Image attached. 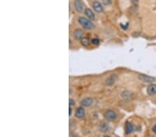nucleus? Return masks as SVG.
Returning <instances> with one entry per match:
<instances>
[{
	"label": "nucleus",
	"mask_w": 156,
	"mask_h": 137,
	"mask_svg": "<svg viewBox=\"0 0 156 137\" xmlns=\"http://www.w3.org/2000/svg\"><path fill=\"white\" fill-rule=\"evenodd\" d=\"M78 22L81 24V26H82V27L84 28L85 29L92 30L95 27L94 26V24L91 22L90 20H88V19L85 18L83 17H78Z\"/></svg>",
	"instance_id": "obj_1"
},
{
	"label": "nucleus",
	"mask_w": 156,
	"mask_h": 137,
	"mask_svg": "<svg viewBox=\"0 0 156 137\" xmlns=\"http://www.w3.org/2000/svg\"><path fill=\"white\" fill-rule=\"evenodd\" d=\"M104 116L106 120H108V121L115 120L116 118H117V114H116L115 112H114L113 110H111V109L106 111V112L104 113Z\"/></svg>",
	"instance_id": "obj_2"
},
{
	"label": "nucleus",
	"mask_w": 156,
	"mask_h": 137,
	"mask_svg": "<svg viewBox=\"0 0 156 137\" xmlns=\"http://www.w3.org/2000/svg\"><path fill=\"white\" fill-rule=\"evenodd\" d=\"M138 78H139L141 81L146 83H152L155 81V78H153L152 76H149V75H144V74H139Z\"/></svg>",
	"instance_id": "obj_3"
},
{
	"label": "nucleus",
	"mask_w": 156,
	"mask_h": 137,
	"mask_svg": "<svg viewBox=\"0 0 156 137\" xmlns=\"http://www.w3.org/2000/svg\"><path fill=\"white\" fill-rule=\"evenodd\" d=\"M117 75H115V74H112V75H110L108 78L106 80V85L107 86H112L115 83V82L117 81Z\"/></svg>",
	"instance_id": "obj_4"
},
{
	"label": "nucleus",
	"mask_w": 156,
	"mask_h": 137,
	"mask_svg": "<svg viewBox=\"0 0 156 137\" xmlns=\"http://www.w3.org/2000/svg\"><path fill=\"white\" fill-rule=\"evenodd\" d=\"M74 4V7L76 11H78V13L83 12L84 6H83V3L81 0H75Z\"/></svg>",
	"instance_id": "obj_5"
},
{
	"label": "nucleus",
	"mask_w": 156,
	"mask_h": 137,
	"mask_svg": "<svg viewBox=\"0 0 156 137\" xmlns=\"http://www.w3.org/2000/svg\"><path fill=\"white\" fill-rule=\"evenodd\" d=\"M92 7L94 9V10L97 13H101L104 11V7H103L102 4L98 1H94L93 2Z\"/></svg>",
	"instance_id": "obj_6"
},
{
	"label": "nucleus",
	"mask_w": 156,
	"mask_h": 137,
	"mask_svg": "<svg viewBox=\"0 0 156 137\" xmlns=\"http://www.w3.org/2000/svg\"><path fill=\"white\" fill-rule=\"evenodd\" d=\"M93 103L92 98H83V100L81 101V105L83 107H89Z\"/></svg>",
	"instance_id": "obj_7"
},
{
	"label": "nucleus",
	"mask_w": 156,
	"mask_h": 137,
	"mask_svg": "<svg viewBox=\"0 0 156 137\" xmlns=\"http://www.w3.org/2000/svg\"><path fill=\"white\" fill-rule=\"evenodd\" d=\"M84 32L81 29H76L73 33V36L76 40H81L83 38Z\"/></svg>",
	"instance_id": "obj_8"
},
{
	"label": "nucleus",
	"mask_w": 156,
	"mask_h": 137,
	"mask_svg": "<svg viewBox=\"0 0 156 137\" xmlns=\"http://www.w3.org/2000/svg\"><path fill=\"white\" fill-rule=\"evenodd\" d=\"M85 114H86V112L83 107H78L75 112L76 117L78 118H83L85 116Z\"/></svg>",
	"instance_id": "obj_9"
},
{
	"label": "nucleus",
	"mask_w": 156,
	"mask_h": 137,
	"mask_svg": "<svg viewBox=\"0 0 156 137\" xmlns=\"http://www.w3.org/2000/svg\"><path fill=\"white\" fill-rule=\"evenodd\" d=\"M147 93L149 96H153V95L155 94L156 93V85L154 84H151V85H149L146 89Z\"/></svg>",
	"instance_id": "obj_10"
},
{
	"label": "nucleus",
	"mask_w": 156,
	"mask_h": 137,
	"mask_svg": "<svg viewBox=\"0 0 156 137\" xmlns=\"http://www.w3.org/2000/svg\"><path fill=\"white\" fill-rule=\"evenodd\" d=\"M85 14L88 17V18L90 20H95V15L93 13V11L90 9H86L85 10Z\"/></svg>",
	"instance_id": "obj_11"
},
{
	"label": "nucleus",
	"mask_w": 156,
	"mask_h": 137,
	"mask_svg": "<svg viewBox=\"0 0 156 137\" xmlns=\"http://www.w3.org/2000/svg\"><path fill=\"white\" fill-rule=\"evenodd\" d=\"M133 131V126L130 122H126L125 125V133L126 134H130Z\"/></svg>",
	"instance_id": "obj_12"
},
{
	"label": "nucleus",
	"mask_w": 156,
	"mask_h": 137,
	"mask_svg": "<svg viewBox=\"0 0 156 137\" xmlns=\"http://www.w3.org/2000/svg\"><path fill=\"white\" fill-rule=\"evenodd\" d=\"M109 125L108 124L105 122H102L99 125V130L101 132H106L108 130Z\"/></svg>",
	"instance_id": "obj_13"
},
{
	"label": "nucleus",
	"mask_w": 156,
	"mask_h": 137,
	"mask_svg": "<svg viewBox=\"0 0 156 137\" xmlns=\"http://www.w3.org/2000/svg\"><path fill=\"white\" fill-rule=\"evenodd\" d=\"M90 40L88 38H82L81 39V43L83 46H87L90 44Z\"/></svg>",
	"instance_id": "obj_14"
},
{
	"label": "nucleus",
	"mask_w": 156,
	"mask_h": 137,
	"mask_svg": "<svg viewBox=\"0 0 156 137\" xmlns=\"http://www.w3.org/2000/svg\"><path fill=\"white\" fill-rule=\"evenodd\" d=\"M99 42H99V40L98 39V38H93V39L91 40V43L94 45H98L99 44Z\"/></svg>",
	"instance_id": "obj_15"
},
{
	"label": "nucleus",
	"mask_w": 156,
	"mask_h": 137,
	"mask_svg": "<svg viewBox=\"0 0 156 137\" xmlns=\"http://www.w3.org/2000/svg\"><path fill=\"white\" fill-rule=\"evenodd\" d=\"M103 2V4H105L106 6H108L110 5L111 4H112V1L111 0H101Z\"/></svg>",
	"instance_id": "obj_16"
},
{
	"label": "nucleus",
	"mask_w": 156,
	"mask_h": 137,
	"mask_svg": "<svg viewBox=\"0 0 156 137\" xmlns=\"http://www.w3.org/2000/svg\"><path fill=\"white\" fill-rule=\"evenodd\" d=\"M121 25V27L122 28V29L123 30H127V28H128V23L127 22L126 24H120Z\"/></svg>",
	"instance_id": "obj_17"
},
{
	"label": "nucleus",
	"mask_w": 156,
	"mask_h": 137,
	"mask_svg": "<svg viewBox=\"0 0 156 137\" xmlns=\"http://www.w3.org/2000/svg\"><path fill=\"white\" fill-rule=\"evenodd\" d=\"M69 105H70V106H74L76 105L75 103V101H74L73 99H70L69 100Z\"/></svg>",
	"instance_id": "obj_18"
},
{
	"label": "nucleus",
	"mask_w": 156,
	"mask_h": 137,
	"mask_svg": "<svg viewBox=\"0 0 156 137\" xmlns=\"http://www.w3.org/2000/svg\"><path fill=\"white\" fill-rule=\"evenodd\" d=\"M152 131L154 134H156V124H155V125H153V127H152Z\"/></svg>",
	"instance_id": "obj_19"
},
{
	"label": "nucleus",
	"mask_w": 156,
	"mask_h": 137,
	"mask_svg": "<svg viewBox=\"0 0 156 137\" xmlns=\"http://www.w3.org/2000/svg\"><path fill=\"white\" fill-rule=\"evenodd\" d=\"M69 112H70V113H69V115H70V116L71 115H72V108H71V106H70V108H69Z\"/></svg>",
	"instance_id": "obj_20"
},
{
	"label": "nucleus",
	"mask_w": 156,
	"mask_h": 137,
	"mask_svg": "<svg viewBox=\"0 0 156 137\" xmlns=\"http://www.w3.org/2000/svg\"><path fill=\"white\" fill-rule=\"evenodd\" d=\"M138 1H139V0H133V1H134V2L135 3V4H136V3L138 2Z\"/></svg>",
	"instance_id": "obj_21"
}]
</instances>
